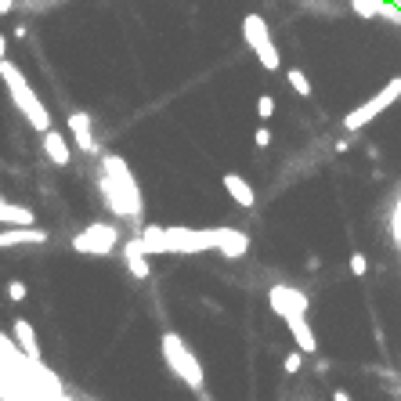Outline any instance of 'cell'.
Segmentation results:
<instances>
[{
	"label": "cell",
	"mask_w": 401,
	"mask_h": 401,
	"mask_svg": "<svg viewBox=\"0 0 401 401\" xmlns=\"http://www.w3.org/2000/svg\"><path fill=\"white\" fill-rule=\"evenodd\" d=\"M25 293H29V289H25V282H22V279H11V282H8V297H11L15 304H22V300H25Z\"/></svg>",
	"instance_id": "603a6c76"
},
{
	"label": "cell",
	"mask_w": 401,
	"mask_h": 401,
	"mask_svg": "<svg viewBox=\"0 0 401 401\" xmlns=\"http://www.w3.org/2000/svg\"><path fill=\"white\" fill-rule=\"evenodd\" d=\"M102 170H105V177L119 188V196L127 199V210H131V221H141V210H145V203H141V188H138V181H134V174H131V167L123 163L119 156H102Z\"/></svg>",
	"instance_id": "8992f818"
},
{
	"label": "cell",
	"mask_w": 401,
	"mask_h": 401,
	"mask_svg": "<svg viewBox=\"0 0 401 401\" xmlns=\"http://www.w3.org/2000/svg\"><path fill=\"white\" fill-rule=\"evenodd\" d=\"M221 181H225V192H228V196H232V199H235L239 206H246V210H250V206L257 203V192H253V184H250V181H246L242 174H235V170H228V174H225Z\"/></svg>",
	"instance_id": "7c38bea8"
},
{
	"label": "cell",
	"mask_w": 401,
	"mask_h": 401,
	"mask_svg": "<svg viewBox=\"0 0 401 401\" xmlns=\"http://www.w3.org/2000/svg\"><path fill=\"white\" fill-rule=\"evenodd\" d=\"M253 141H257V148H268V145H271V131H268V127H261Z\"/></svg>",
	"instance_id": "cb8c5ba5"
},
{
	"label": "cell",
	"mask_w": 401,
	"mask_h": 401,
	"mask_svg": "<svg viewBox=\"0 0 401 401\" xmlns=\"http://www.w3.org/2000/svg\"><path fill=\"white\" fill-rule=\"evenodd\" d=\"M286 329L293 333V344H297V351H304V354H315V351H318L315 329L307 325V318H293V322H286Z\"/></svg>",
	"instance_id": "2e32d148"
},
{
	"label": "cell",
	"mask_w": 401,
	"mask_h": 401,
	"mask_svg": "<svg viewBox=\"0 0 401 401\" xmlns=\"http://www.w3.org/2000/svg\"><path fill=\"white\" fill-rule=\"evenodd\" d=\"M286 80H289V87L297 90L300 98H311V80H307L300 69H286Z\"/></svg>",
	"instance_id": "d6986e66"
},
{
	"label": "cell",
	"mask_w": 401,
	"mask_h": 401,
	"mask_svg": "<svg viewBox=\"0 0 401 401\" xmlns=\"http://www.w3.org/2000/svg\"><path fill=\"white\" fill-rule=\"evenodd\" d=\"M69 131H73L76 148L98 152V141H95V131H90V116H87V112H69Z\"/></svg>",
	"instance_id": "4fadbf2b"
},
{
	"label": "cell",
	"mask_w": 401,
	"mask_h": 401,
	"mask_svg": "<svg viewBox=\"0 0 401 401\" xmlns=\"http://www.w3.org/2000/svg\"><path fill=\"white\" fill-rule=\"evenodd\" d=\"M51 235L47 228H4L0 232V246L11 250V246H44Z\"/></svg>",
	"instance_id": "30bf717a"
},
{
	"label": "cell",
	"mask_w": 401,
	"mask_h": 401,
	"mask_svg": "<svg viewBox=\"0 0 401 401\" xmlns=\"http://www.w3.org/2000/svg\"><path fill=\"white\" fill-rule=\"evenodd\" d=\"M257 116H261L264 123L275 116V98H271V95H261V98H257Z\"/></svg>",
	"instance_id": "44dd1931"
},
{
	"label": "cell",
	"mask_w": 401,
	"mask_h": 401,
	"mask_svg": "<svg viewBox=\"0 0 401 401\" xmlns=\"http://www.w3.org/2000/svg\"><path fill=\"white\" fill-rule=\"evenodd\" d=\"M44 152H47V160H51L54 167H69V163H73L69 141L61 138L58 131H47V134H44Z\"/></svg>",
	"instance_id": "9a60e30c"
},
{
	"label": "cell",
	"mask_w": 401,
	"mask_h": 401,
	"mask_svg": "<svg viewBox=\"0 0 401 401\" xmlns=\"http://www.w3.org/2000/svg\"><path fill=\"white\" fill-rule=\"evenodd\" d=\"M119 246V228L116 225H87L80 235H73V250L83 253V257H109L112 250Z\"/></svg>",
	"instance_id": "52a82bcc"
},
{
	"label": "cell",
	"mask_w": 401,
	"mask_h": 401,
	"mask_svg": "<svg viewBox=\"0 0 401 401\" xmlns=\"http://www.w3.org/2000/svg\"><path fill=\"white\" fill-rule=\"evenodd\" d=\"M242 40H246V47L257 51V58H261L264 69L275 73V69L282 66V54H279V47H275V40H271V33H268V22H264L257 11L242 15Z\"/></svg>",
	"instance_id": "277c9868"
},
{
	"label": "cell",
	"mask_w": 401,
	"mask_h": 401,
	"mask_svg": "<svg viewBox=\"0 0 401 401\" xmlns=\"http://www.w3.org/2000/svg\"><path fill=\"white\" fill-rule=\"evenodd\" d=\"M282 369L289 376H297L300 369H304V351H293V354H286V361H282Z\"/></svg>",
	"instance_id": "7402d4cb"
},
{
	"label": "cell",
	"mask_w": 401,
	"mask_h": 401,
	"mask_svg": "<svg viewBox=\"0 0 401 401\" xmlns=\"http://www.w3.org/2000/svg\"><path fill=\"white\" fill-rule=\"evenodd\" d=\"M11 8H15V0H0V15H11Z\"/></svg>",
	"instance_id": "d4e9b609"
},
{
	"label": "cell",
	"mask_w": 401,
	"mask_h": 401,
	"mask_svg": "<svg viewBox=\"0 0 401 401\" xmlns=\"http://www.w3.org/2000/svg\"><path fill=\"white\" fill-rule=\"evenodd\" d=\"M123 264H127V271L134 275L138 282H145L152 268H148V253H145V246L141 239H131V242H123Z\"/></svg>",
	"instance_id": "9c48e42d"
},
{
	"label": "cell",
	"mask_w": 401,
	"mask_h": 401,
	"mask_svg": "<svg viewBox=\"0 0 401 401\" xmlns=\"http://www.w3.org/2000/svg\"><path fill=\"white\" fill-rule=\"evenodd\" d=\"M0 221H4L8 228H33L37 225V213L29 210V206H18V203L4 199V203H0Z\"/></svg>",
	"instance_id": "5bb4252c"
},
{
	"label": "cell",
	"mask_w": 401,
	"mask_h": 401,
	"mask_svg": "<svg viewBox=\"0 0 401 401\" xmlns=\"http://www.w3.org/2000/svg\"><path fill=\"white\" fill-rule=\"evenodd\" d=\"M160 354H163V361H167V369L170 373L188 387V390H196V394H203V387H206V373H203V361L196 358V351L181 340V336L174 333V329H167L163 336H160Z\"/></svg>",
	"instance_id": "6da1fadb"
},
{
	"label": "cell",
	"mask_w": 401,
	"mask_h": 401,
	"mask_svg": "<svg viewBox=\"0 0 401 401\" xmlns=\"http://www.w3.org/2000/svg\"><path fill=\"white\" fill-rule=\"evenodd\" d=\"M347 268H351V275H354V279H361V275L369 271V257H365V253H351Z\"/></svg>",
	"instance_id": "ffe728a7"
},
{
	"label": "cell",
	"mask_w": 401,
	"mask_h": 401,
	"mask_svg": "<svg viewBox=\"0 0 401 401\" xmlns=\"http://www.w3.org/2000/svg\"><path fill=\"white\" fill-rule=\"evenodd\" d=\"M0 73H4V83H8V90H11V98H15L18 112H25V119L33 123L40 134L54 131V127H51V112H47V105L33 95V87L25 83V76H22L18 66H11V58H0Z\"/></svg>",
	"instance_id": "7a4b0ae2"
},
{
	"label": "cell",
	"mask_w": 401,
	"mask_h": 401,
	"mask_svg": "<svg viewBox=\"0 0 401 401\" xmlns=\"http://www.w3.org/2000/svg\"><path fill=\"white\" fill-rule=\"evenodd\" d=\"M246 250H250V235L239 232V228H228L225 232V242H221V257L239 261V257H246Z\"/></svg>",
	"instance_id": "ac0fdd59"
},
{
	"label": "cell",
	"mask_w": 401,
	"mask_h": 401,
	"mask_svg": "<svg viewBox=\"0 0 401 401\" xmlns=\"http://www.w3.org/2000/svg\"><path fill=\"white\" fill-rule=\"evenodd\" d=\"M228 228H184V225H167L170 253L174 257H196L206 250H221Z\"/></svg>",
	"instance_id": "3957f363"
},
{
	"label": "cell",
	"mask_w": 401,
	"mask_h": 401,
	"mask_svg": "<svg viewBox=\"0 0 401 401\" xmlns=\"http://www.w3.org/2000/svg\"><path fill=\"white\" fill-rule=\"evenodd\" d=\"M141 246L148 257H170V239H167V225H145L141 228Z\"/></svg>",
	"instance_id": "8fae6325"
},
{
	"label": "cell",
	"mask_w": 401,
	"mask_h": 401,
	"mask_svg": "<svg viewBox=\"0 0 401 401\" xmlns=\"http://www.w3.org/2000/svg\"><path fill=\"white\" fill-rule=\"evenodd\" d=\"M401 98V76H394L390 83H383L373 98H369L365 105H358V109H351L347 116H344V131H361V127H369L380 112H387L394 102Z\"/></svg>",
	"instance_id": "5b68a950"
},
{
	"label": "cell",
	"mask_w": 401,
	"mask_h": 401,
	"mask_svg": "<svg viewBox=\"0 0 401 401\" xmlns=\"http://www.w3.org/2000/svg\"><path fill=\"white\" fill-rule=\"evenodd\" d=\"M333 401H354L347 390H333Z\"/></svg>",
	"instance_id": "484cf974"
},
{
	"label": "cell",
	"mask_w": 401,
	"mask_h": 401,
	"mask_svg": "<svg viewBox=\"0 0 401 401\" xmlns=\"http://www.w3.org/2000/svg\"><path fill=\"white\" fill-rule=\"evenodd\" d=\"M15 340H18V347H22V354H25V358L40 361V344H37V329L29 325L25 318H15Z\"/></svg>",
	"instance_id": "e0dca14e"
},
{
	"label": "cell",
	"mask_w": 401,
	"mask_h": 401,
	"mask_svg": "<svg viewBox=\"0 0 401 401\" xmlns=\"http://www.w3.org/2000/svg\"><path fill=\"white\" fill-rule=\"evenodd\" d=\"M268 300H271V311L279 315L282 322H293V318L307 315V297L300 289H293V286H271Z\"/></svg>",
	"instance_id": "ba28073f"
}]
</instances>
